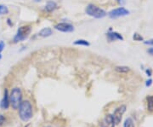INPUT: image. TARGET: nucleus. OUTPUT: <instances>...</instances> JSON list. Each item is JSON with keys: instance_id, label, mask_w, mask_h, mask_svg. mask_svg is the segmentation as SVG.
<instances>
[{"instance_id": "21", "label": "nucleus", "mask_w": 153, "mask_h": 127, "mask_svg": "<svg viewBox=\"0 0 153 127\" xmlns=\"http://www.w3.org/2000/svg\"><path fill=\"white\" fill-rule=\"evenodd\" d=\"M144 44H148V45H152V46H153V39L146 40V41H145V42H144Z\"/></svg>"}, {"instance_id": "27", "label": "nucleus", "mask_w": 153, "mask_h": 127, "mask_svg": "<svg viewBox=\"0 0 153 127\" xmlns=\"http://www.w3.org/2000/svg\"><path fill=\"white\" fill-rule=\"evenodd\" d=\"M44 127H52V126H44Z\"/></svg>"}, {"instance_id": "24", "label": "nucleus", "mask_w": 153, "mask_h": 127, "mask_svg": "<svg viewBox=\"0 0 153 127\" xmlns=\"http://www.w3.org/2000/svg\"><path fill=\"white\" fill-rule=\"evenodd\" d=\"M146 74H147L148 76H152V71H151L150 69H147V70L146 71Z\"/></svg>"}, {"instance_id": "15", "label": "nucleus", "mask_w": 153, "mask_h": 127, "mask_svg": "<svg viewBox=\"0 0 153 127\" xmlns=\"http://www.w3.org/2000/svg\"><path fill=\"white\" fill-rule=\"evenodd\" d=\"M115 70L118 72H123V73H125V72H129V70H130V69H129V67H128V66H116V67H115Z\"/></svg>"}, {"instance_id": "25", "label": "nucleus", "mask_w": 153, "mask_h": 127, "mask_svg": "<svg viewBox=\"0 0 153 127\" xmlns=\"http://www.w3.org/2000/svg\"><path fill=\"white\" fill-rule=\"evenodd\" d=\"M7 21H8V23H9V25H10V26H12V23L10 22V19H8Z\"/></svg>"}, {"instance_id": "10", "label": "nucleus", "mask_w": 153, "mask_h": 127, "mask_svg": "<svg viewBox=\"0 0 153 127\" xmlns=\"http://www.w3.org/2000/svg\"><path fill=\"white\" fill-rule=\"evenodd\" d=\"M10 105V95L8 92V90L5 89L4 90V97L3 99L1 100V102H0V107L1 108L3 109H7Z\"/></svg>"}, {"instance_id": "6", "label": "nucleus", "mask_w": 153, "mask_h": 127, "mask_svg": "<svg viewBox=\"0 0 153 127\" xmlns=\"http://www.w3.org/2000/svg\"><path fill=\"white\" fill-rule=\"evenodd\" d=\"M126 109H127L126 105H121L115 109L114 113L112 114V117L114 119V121L116 125L120 124L121 120H122V118H123L124 113L126 112Z\"/></svg>"}, {"instance_id": "23", "label": "nucleus", "mask_w": 153, "mask_h": 127, "mask_svg": "<svg viewBox=\"0 0 153 127\" xmlns=\"http://www.w3.org/2000/svg\"><path fill=\"white\" fill-rule=\"evenodd\" d=\"M147 52L150 54V55H153V47L152 48H150V49L147 50Z\"/></svg>"}, {"instance_id": "20", "label": "nucleus", "mask_w": 153, "mask_h": 127, "mask_svg": "<svg viewBox=\"0 0 153 127\" xmlns=\"http://www.w3.org/2000/svg\"><path fill=\"white\" fill-rule=\"evenodd\" d=\"M4 49V41H0V53Z\"/></svg>"}, {"instance_id": "5", "label": "nucleus", "mask_w": 153, "mask_h": 127, "mask_svg": "<svg viewBox=\"0 0 153 127\" xmlns=\"http://www.w3.org/2000/svg\"><path fill=\"white\" fill-rule=\"evenodd\" d=\"M128 15H129V10H128L124 7L117 8V9L111 10L108 13V16L110 18H111V19H117V18H119V17L127 16Z\"/></svg>"}, {"instance_id": "12", "label": "nucleus", "mask_w": 153, "mask_h": 127, "mask_svg": "<svg viewBox=\"0 0 153 127\" xmlns=\"http://www.w3.org/2000/svg\"><path fill=\"white\" fill-rule=\"evenodd\" d=\"M53 34V31H52V29L49 28H43L39 33H38V35L40 36V37H43V38H47V37H49V36H51Z\"/></svg>"}, {"instance_id": "3", "label": "nucleus", "mask_w": 153, "mask_h": 127, "mask_svg": "<svg viewBox=\"0 0 153 127\" xmlns=\"http://www.w3.org/2000/svg\"><path fill=\"white\" fill-rule=\"evenodd\" d=\"M85 13L88 16L96 18V19H101L106 16V12L103 9L94 5L93 4H89L88 5H87L85 9Z\"/></svg>"}, {"instance_id": "16", "label": "nucleus", "mask_w": 153, "mask_h": 127, "mask_svg": "<svg viewBox=\"0 0 153 127\" xmlns=\"http://www.w3.org/2000/svg\"><path fill=\"white\" fill-rule=\"evenodd\" d=\"M123 127H135L134 120L131 118H127L124 121V124H123Z\"/></svg>"}, {"instance_id": "4", "label": "nucleus", "mask_w": 153, "mask_h": 127, "mask_svg": "<svg viewBox=\"0 0 153 127\" xmlns=\"http://www.w3.org/2000/svg\"><path fill=\"white\" fill-rule=\"evenodd\" d=\"M31 31H32V28H31V26H28V25L22 26L21 28H19L17 30L16 36L14 37V42L18 43V42H21V41H23L26 39H27L28 36L31 33Z\"/></svg>"}, {"instance_id": "13", "label": "nucleus", "mask_w": 153, "mask_h": 127, "mask_svg": "<svg viewBox=\"0 0 153 127\" xmlns=\"http://www.w3.org/2000/svg\"><path fill=\"white\" fill-rule=\"evenodd\" d=\"M146 102H147V110L149 112H153V96H147Z\"/></svg>"}, {"instance_id": "9", "label": "nucleus", "mask_w": 153, "mask_h": 127, "mask_svg": "<svg viewBox=\"0 0 153 127\" xmlns=\"http://www.w3.org/2000/svg\"><path fill=\"white\" fill-rule=\"evenodd\" d=\"M106 39L110 42H113L116 40H123V37L121 35L120 33L114 32V31H111V28L110 29V31L108 33H106Z\"/></svg>"}, {"instance_id": "17", "label": "nucleus", "mask_w": 153, "mask_h": 127, "mask_svg": "<svg viewBox=\"0 0 153 127\" xmlns=\"http://www.w3.org/2000/svg\"><path fill=\"white\" fill-rule=\"evenodd\" d=\"M9 13V10L5 5L0 4V15H6Z\"/></svg>"}, {"instance_id": "2", "label": "nucleus", "mask_w": 153, "mask_h": 127, "mask_svg": "<svg viewBox=\"0 0 153 127\" xmlns=\"http://www.w3.org/2000/svg\"><path fill=\"white\" fill-rule=\"evenodd\" d=\"M22 102V90L18 87L12 89L10 94V103L14 109H18Z\"/></svg>"}, {"instance_id": "7", "label": "nucleus", "mask_w": 153, "mask_h": 127, "mask_svg": "<svg viewBox=\"0 0 153 127\" xmlns=\"http://www.w3.org/2000/svg\"><path fill=\"white\" fill-rule=\"evenodd\" d=\"M55 29L60 31V32H62V33H71L74 31V27L70 23L60 22V23H58L55 25Z\"/></svg>"}, {"instance_id": "22", "label": "nucleus", "mask_w": 153, "mask_h": 127, "mask_svg": "<svg viewBox=\"0 0 153 127\" xmlns=\"http://www.w3.org/2000/svg\"><path fill=\"white\" fill-rule=\"evenodd\" d=\"M152 79H149L146 81V85L149 87V86H151L152 85Z\"/></svg>"}, {"instance_id": "1", "label": "nucleus", "mask_w": 153, "mask_h": 127, "mask_svg": "<svg viewBox=\"0 0 153 127\" xmlns=\"http://www.w3.org/2000/svg\"><path fill=\"white\" fill-rule=\"evenodd\" d=\"M33 116V105L30 101H22L21 105L19 106V117L22 121H29Z\"/></svg>"}, {"instance_id": "14", "label": "nucleus", "mask_w": 153, "mask_h": 127, "mask_svg": "<svg viewBox=\"0 0 153 127\" xmlns=\"http://www.w3.org/2000/svg\"><path fill=\"white\" fill-rule=\"evenodd\" d=\"M73 44L75 45H82V46H89L90 45L89 42L85 39H77L76 41H74Z\"/></svg>"}, {"instance_id": "29", "label": "nucleus", "mask_w": 153, "mask_h": 127, "mask_svg": "<svg viewBox=\"0 0 153 127\" xmlns=\"http://www.w3.org/2000/svg\"><path fill=\"white\" fill-rule=\"evenodd\" d=\"M117 2H120L121 0H117Z\"/></svg>"}, {"instance_id": "19", "label": "nucleus", "mask_w": 153, "mask_h": 127, "mask_svg": "<svg viewBox=\"0 0 153 127\" xmlns=\"http://www.w3.org/2000/svg\"><path fill=\"white\" fill-rule=\"evenodd\" d=\"M5 122V117L3 114H0V126H3Z\"/></svg>"}, {"instance_id": "18", "label": "nucleus", "mask_w": 153, "mask_h": 127, "mask_svg": "<svg viewBox=\"0 0 153 127\" xmlns=\"http://www.w3.org/2000/svg\"><path fill=\"white\" fill-rule=\"evenodd\" d=\"M133 39H134V40H135V41H143V40H144L142 36H141L140 34H139V33H134V35H133Z\"/></svg>"}, {"instance_id": "28", "label": "nucleus", "mask_w": 153, "mask_h": 127, "mask_svg": "<svg viewBox=\"0 0 153 127\" xmlns=\"http://www.w3.org/2000/svg\"><path fill=\"white\" fill-rule=\"evenodd\" d=\"M1 58H2V55H0V60H1Z\"/></svg>"}, {"instance_id": "8", "label": "nucleus", "mask_w": 153, "mask_h": 127, "mask_svg": "<svg viewBox=\"0 0 153 127\" xmlns=\"http://www.w3.org/2000/svg\"><path fill=\"white\" fill-rule=\"evenodd\" d=\"M114 119L112 117V114H106L105 115L104 118L102 119V120L100 123V127H115Z\"/></svg>"}, {"instance_id": "11", "label": "nucleus", "mask_w": 153, "mask_h": 127, "mask_svg": "<svg viewBox=\"0 0 153 127\" xmlns=\"http://www.w3.org/2000/svg\"><path fill=\"white\" fill-rule=\"evenodd\" d=\"M57 9V4L54 1H49L44 7V11L46 12H53Z\"/></svg>"}, {"instance_id": "26", "label": "nucleus", "mask_w": 153, "mask_h": 127, "mask_svg": "<svg viewBox=\"0 0 153 127\" xmlns=\"http://www.w3.org/2000/svg\"><path fill=\"white\" fill-rule=\"evenodd\" d=\"M34 1H35V2H37V3H38V2H41L42 0H34Z\"/></svg>"}]
</instances>
